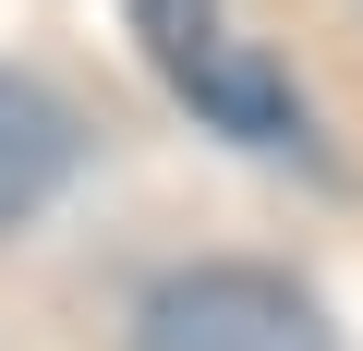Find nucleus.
Segmentation results:
<instances>
[{
  "mask_svg": "<svg viewBox=\"0 0 363 351\" xmlns=\"http://www.w3.org/2000/svg\"><path fill=\"white\" fill-rule=\"evenodd\" d=\"M61 182H73V109L25 73H0V230H25Z\"/></svg>",
  "mask_w": 363,
  "mask_h": 351,
  "instance_id": "obj_3",
  "label": "nucleus"
},
{
  "mask_svg": "<svg viewBox=\"0 0 363 351\" xmlns=\"http://www.w3.org/2000/svg\"><path fill=\"white\" fill-rule=\"evenodd\" d=\"M133 351H339V327L279 267H169L133 303Z\"/></svg>",
  "mask_w": 363,
  "mask_h": 351,
  "instance_id": "obj_2",
  "label": "nucleus"
},
{
  "mask_svg": "<svg viewBox=\"0 0 363 351\" xmlns=\"http://www.w3.org/2000/svg\"><path fill=\"white\" fill-rule=\"evenodd\" d=\"M133 37H145V61H157V85L194 109L206 133H230V145H303V97H291V73L255 49V37H230V13L218 0H133Z\"/></svg>",
  "mask_w": 363,
  "mask_h": 351,
  "instance_id": "obj_1",
  "label": "nucleus"
}]
</instances>
